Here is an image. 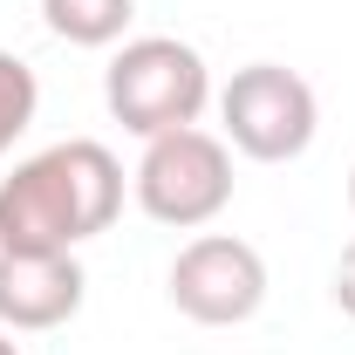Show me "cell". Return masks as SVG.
Segmentation results:
<instances>
[{
	"mask_svg": "<svg viewBox=\"0 0 355 355\" xmlns=\"http://www.w3.org/2000/svg\"><path fill=\"white\" fill-rule=\"evenodd\" d=\"M123 212V164L110 144L69 137L0 178V253H76Z\"/></svg>",
	"mask_w": 355,
	"mask_h": 355,
	"instance_id": "cell-1",
	"label": "cell"
},
{
	"mask_svg": "<svg viewBox=\"0 0 355 355\" xmlns=\"http://www.w3.org/2000/svg\"><path fill=\"white\" fill-rule=\"evenodd\" d=\"M103 103L110 116L123 123L130 137H164V130H184L205 116L212 103V69L205 55L178 35H137V42H116L110 69H103Z\"/></svg>",
	"mask_w": 355,
	"mask_h": 355,
	"instance_id": "cell-2",
	"label": "cell"
},
{
	"mask_svg": "<svg viewBox=\"0 0 355 355\" xmlns=\"http://www.w3.org/2000/svg\"><path fill=\"white\" fill-rule=\"evenodd\" d=\"M130 191L144 205V219L171 225V232H198L232 205V144L198 130V123L150 137L130 171Z\"/></svg>",
	"mask_w": 355,
	"mask_h": 355,
	"instance_id": "cell-3",
	"label": "cell"
},
{
	"mask_svg": "<svg viewBox=\"0 0 355 355\" xmlns=\"http://www.w3.org/2000/svg\"><path fill=\"white\" fill-rule=\"evenodd\" d=\"M219 123L239 157L294 164L314 144V130H321V103H314V83L294 76L287 62H246L219 89Z\"/></svg>",
	"mask_w": 355,
	"mask_h": 355,
	"instance_id": "cell-4",
	"label": "cell"
},
{
	"mask_svg": "<svg viewBox=\"0 0 355 355\" xmlns=\"http://www.w3.org/2000/svg\"><path fill=\"white\" fill-rule=\"evenodd\" d=\"M171 308L198 328H239L266 308V260L239 232H198L171 260Z\"/></svg>",
	"mask_w": 355,
	"mask_h": 355,
	"instance_id": "cell-5",
	"label": "cell"
},
{
	"mask_svg": "<svg viewBox=\"0 0 355 355\" xmlns=\"http://www.w3.org/2000/svg\"><path fill=\"white\" fill-rule=\"evenodd\" d=\"M89 273L76 253H0V328L48 335L83 314Z\"/></svg>",
	"mask_w": 355,
	"mask_h": 355,
	"instance_id": "cell-6",
	"label": "cell"
},
{
	"mask_svg": "<svg viewBox=\"0 0 355 355\" xmlns=\"http://www.w3.org/2000/svg\"><path fill=\"white\" fill-rule=\"evenodd\" d=\"M42 21L69 48H116L137 21V0H42Z\"/></svg>",
	"mask_w": 355,
	"mask_h": 355,
	"instance_id": "cell-7",
	"label": "cell"
},
{
	"mask_svg": "<svg viewBox=\"0 0 355 355\" xmlns=\"http://www.w3.org/2000/svg\"><path fill=\"white\" fill-rule=\"evenodd\" d=\"M35 110H42V83H35V69H28L14 48H0V157L21 144V130L35 123Z\"/></svg>",
	"mask_w": 355,
	"mask_h": 355,
	"instance_id": "cell-8",
	"label": "cell"
},
{
	"mask_svg": "<svg viewBox=\"0 0 355 355\" xmlns=\"http://www.w3.org/2000/svg\"><path fill=\"white\" fill-rule=\"evenodd\" d=\"M335 308L355 314V239L342 246V260H335Z\"/></svg>",
	"mask_w": 355,
	"mask_h": 355,
	"instance_id": "cell-9",
	"label": "cell"
},
{
	"mask_svg": "<svg viewBox=\"0 0 355 355\" xmlns=\"http://www.w3.org/2000/svg\"><path fill=\"white\" fill-rule=\"evenodd\" d=\"M0 355H21V342H14V335H7V328H0Z\"/></svg>",
	"mask_w": 355,
	"mask_h": 355,
	"instance_id": "cell-10",
	"label": "cell"
},
{
	"mask_svg": "<svg viewBox=\"0 0 355 355\" xmlns=\"http://www.w3.org/2000/svg\"><path fill=\"white\" fill-rule=\"evenodd\" d=\"M349 212H355V164H349Z\"/></svg>",
	"mask_w": 355,
	"mask_h": 355,
	"instance_id": "cell-11",
	"label": "cell"
}]
</instances>
